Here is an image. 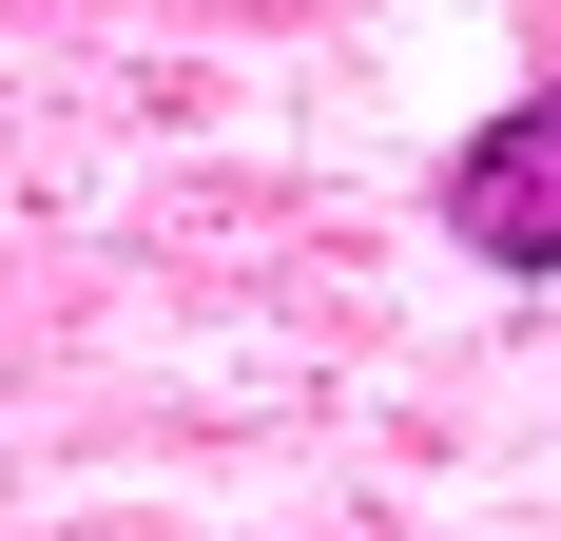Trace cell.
Listing matches in <instances>:
<instances>
[{
    "label": "cell",
    "mask_w": 561,
    "mask_h": 541,
    "mask_svg": "<svg viewBox=\"0 0 561 541\" xmlns=\"http://www.w3.org/2000/svg\"><path fill=\"white\" fill-rule=\"evenodd\" d=\"M446 232L484 270H561V97H523V116H484L446 156Z\"/></svg>",
    "instance_id": "6da1fadb"
}]
</instances>
